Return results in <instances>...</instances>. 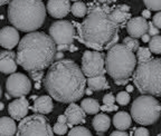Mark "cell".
Instances as JSON below:
<instances>
[{
    "mask_svg": "<svg viewBox=\"0 0 161 136\" xmlns=\"http://www.w3.org/2000/svg\"><path fill=\"white\" fill-rule=\"evenodd\" d=\"M67 124L66 123H59V122H57V123L54 125L53 127V131L55 134H57V135H64V134L67 133Z\"/></svg>",
    "mask_w": 161,
    "mask_h": 136,
    "instance_id": "32",
    "label": "cell"
},
{
    "mask_svg": "<svg viewBox=\"0 0 161 136\" xmlns=\"http://www.w3.org/2000/svg\"><path fill=\"white\" fill-rule=\"evenodd\" d=\"M17 125L14 118L10 117H1L0 118V135L13 136L17 134Z\"/></svg>",
    "mask_w": 161,
    "mask_h": 136,
    "instance_id": "22",
    "label": "cell"
},
{
    "mask_svg": "<svg viewBox=\"0 0 161 136\" xmlns=\"http://www.w3.org/2000/svg\"><path fill=\"white\" fill-rule=\"evenodd\" d=\"M141 38H142V41H143V43H149V41H150V39H151V36L149 35L148 33H146Z\"/></svg>",
    "mask_w": 161,
    "mask_h": 136,
    "instance_id": "42",
    "label": "cell"
},
{
    "mask_svg": "<svg viewBox=\"0 0 161 136\" xmlns=\"http://www.w3.org/2000/svg\"><path fill=\"white\" fill-rule=\"evenodd\" d=\"M63 57H64L63 53H62V51H58L57 50V53H56V56H55V60H59V59H63Z\"/></svg>",
    "mask_w": 161,
    "mask_h": 136,
    "instance_id": "43",
    "label": "cell"
},
{
    "mask_svg": "<svg viewBox=\"0 0 161 136\" xmlns=\"http://www.w3.org/2000/svg\"><path fill=\"white\" fill-rule=\"evenodd\" d=\"M49 36L57 46H70L75 39V28L67 20H58L52 24Z\"/></svg>",
    "mask_w": 161,
    "mask_h": 136,
    "instance_id": "10",
    "label": "cell"
},
{
    "mask_svg": "<svg viewBox=\"0 0 161 136\" xmlns=\"http://www.w3.org/2000/svg\"><path fill=\"white\" fill-rule=\"evenodd\" d=\"M17 54L14 51L0 53V71L3 74H14L17 71Z\"/></svg>",
    "mask_w": 161,
    "mask_h": 136,
    "instance_id": "17",
    "label": "cell"
},
{
    "mask_svg": "<svg viewBox=\"0 0 161 136\" xmlns=\"http://www.w3.org/2000/svg\"><path fill=\"white\" fill-rule=\"evenodd\" d=\"M123 44L125 46H128L129 48H130L131 50L133 51H136L139 49V41H138V38H134V37H126L123 39Z\"/></svg>",
    "mask_w": 161,
    "mask_h": 136,
    "instance_id": "29",
    "label": "cell"
},
{
    "mask_svg": "<svg viewBox=\"0 0 161 136\" xmlns=\"http://www.w3.org/2000/svg\"><path fill=\"white\" fill-rule=\"evenodd\" d=\"M46 9L42 0H11L8 6V19L18 30L31 33L45 23Z\"/></svg>",
    "mask_w": 161,
    "mask_h": 136,
    "instance_id": "4",
    "label": "cell"
},
{
    "mask_svg": "<svg viewBox=\"0 0 161 136\" xmlns=\"http://www.w3.org/2000/svg\"><path fill=\"white\" fill-rule=\"evenodd\" d=\"M111 8L102 3H90L87 15L77 24L78 40L94 50H105L119 41V27L110 17Z\"/></svg>",
    "mask_w": 161,
    "mask_h": 136,
    "instance_id": "2",
    "label": "cell"
},
{
    "mask_svg": "<svg viewBox=\"0 0 161 136\" xmlns=\"http://www.w3.org/2000/svg\"><path fill=\"white\" fill-rule=\"evenodd\" d=\"M111 136H128V133H125V131L119 129V131H114L111 133Z\"/></svg>",
    "mask_w": 161,
    "mask_h": 136,
    "instance_id": "39",
    "label": "cell"
},
{
    "mask_svg": "<svg viewBox=\"0 0 161 136\" xmlns=\"http://www.w3.org/2000/svg\"><path fill=\"white\" fill-rule=\"evenodd\" d=\"M132 124V116L126 112H119L113 117V125L118 129L126 131L131 127Z\"/></svg>",
    "mask_w": 161,
    "mask_h": 136,
    "instance_id": "21",
    "label": "cell"
},
{
    "mask_svg": "<svg viewBox=\"0 0 161 136\" xmlns=\"http://www.w3.org/2000/svg\"><path fill=\"white\" fill-rule=\"evenodd\" d=\"M69 136H91L92 133L90 132V129H87L86 127H83V126H76V127H73L70 129L69 133H68Z\"/></svg>",
    "mask_w": 161,
    "mask_h": 136,
    "instance_id": "28",
    "label": "cell"
},
{
    "mask_svg": "<svg viewBox=\"0 0 161 136\" xmlns=\"http://www.w3.org/2000/svg\"><path fill=\"white\" fill-rule=\"evenodd\" d=\"M126 30L131 37L140 38L148 33V21L144 17L131 18L126 24Z\"/></svg>",
    "mask_w": 161,
    "mask_h": 136,
    "instance_id": "15",
    "label": "cell"
},
{
    "mask_svg": "<svg viewBox=\"0 0 161 136\" xmlns=\"http://www.w3.org/2000/svg\"><path fill=\"white\" fill-rule=\"evenodd\" d=\"M19 44V34L16 27L7 26L0 29V46L6 49H13Z\"/></svg>",
    "mask_w": 161,
    "mask_h": 136,
    "instance_id": "12",
    "label": "cell"
},
{
    "mask_svg": "<svg viewBox=\"0 0 161 136\" xmlns=\"http://www.w3.org/2000/svg\"><path fill=\"white\" fill-rule=\"evenodd\" d=\"M57 122H59V123H66V124H67V117H66L65 114H64V115H59V116H58Z\"/></svg>",
    "mask_w": 161,
    "mask_h": 136,
    "instance_id": "40",
    "label": "cell"
},
{
    "mask_svg": "<svg viewBox=\"0 0 161 136\" xmlns=\"http://www.w3.org/2000/svg\"><path fill=\"white\" fill-rule=\"evenodd\" d=\"M161 114V105L152 95L142 94L131 106L132 118L141 125H152L159 119Z\"/></svg>",
    "mask_w": 161,
    "mask_h": 136,
    "instance_id": "7",
    "label": "cell"
},
{
    "mask_svg": "<svg viewBox=\"0 0 161 136\" xmlns=\"http://www.w3.org/2000/svg\"><path fill=\"white\" fill-rule=\"evenodd\" d=\"M64 114L67 117V125L69 127L85 122V111L82 108V106H78L77 104H75V102L69 103V106L66 108Z\"/></svg>",
    "mask_w": 161,
    "mask_h": 136,
    "instance_id": "16",
    "label": "cell"
},
{
    "mask_svg": "<svg viewBox=\"0 0 161 136\" xmlns=\"http://www.w3.org/2000/svg\"><path fill=\"white\" fill-rule=\"evenodd\" d=\"M93 89L92 88H90V87H88V88H86L85 89V94H87V95H92V93H93Z\"/></svg>",
    "mask_w": 161,
    "mask_h": 136,
    "instance_id": "47",
    "label": "cell"
},
{
    "mask_svg": "<svg viewBox=\"0 0 161 136\" xmlns=\"http://www.w3.org/2000/svg\"><path fill=\"white\" fill-rule=\"evenodd\" d=\"M151 50L148 47H139L136 50V59L139 63H143V61L148 60L151 58Z\"/></svg>",
    "mask_w": 161,
    "mask_h": 136,
    "instance_id": "27",
    "label": "cell"
},
{
    "mask_svg": "<svg viewBox=\"0 0 161 136\" xmlns=\"http://www.w3.org/2000/svg\"><path fill=\"white\" fill-rule=\"evenodd\" d=\"M72 1H74V3H75V1H80V0H72Z\"/></svg>",
    "mask_w": 161,
    "mask_h": 136,
    "instance_id": "51",
    "label": "cell"
},
{
    "mask_svg": "<svg viewBox=\"0 0 161 136\" xmlns=\"http://www.w3.org/2000/svg\"><path fill=\"white\" fill-rule=\"evenodd\" d=\"M6 89L11 97H21L30 93L31 83L27 76L21 73L10 74L6 81Z\"/></svg>",
    "mask_w": 161,
    "mask_h": 136,
    "instance_id": "11",
    "label": "cell"
},
{
    "mask_svg": "<svg viewBox=\"0 0 161 136\" xmlns=\"http://www.w3.org/2000/svg\"><path fill=\"white\" fill-rule=\"evenodd\" d=\"M116 98L114 97L113 94H106L103 97V104H114Z\"/></svg>",
    "mask_w": 161,
    "mask_h": 136,
    "instance_id": "37",
    "label": "cell"
},
{
    "mask_svg": "<svg viewBox=\"0 0 161 136\" xmlns=\"http://www.w3.org/2000/svg\"><path fill=\"white\" fill-rule=\"evenodd\" d=\"M92 125H93L94 129L97 132V134L102 135L104 132H106L108 128H110L111 118L108 115H105L104 113L97 114V115H95L93 121H92Z\"/></svg>",
    "mask_w": 161,
    "mask_h": 136,
    "instance_id": "20",
    "label": "cell"
},
{
    "mask_svg": "<svg viewBox=\"0 0 161 136\" xmlns=\"http://www.w3.org/2000/svg\"><path fill=\"white\" fill-rule=\"evenodd\" d=\"M114 83H115L116 85H126V84L129 83V79H125V81H115Z\"/></svg>",
    "mask_w": 161,
    "mask_h": 136,
    "instance_id": "45",
    "label": "cell"
},
{
    "mask_svg": "<svg viewBox=\"0 0 161 136\" xmlns=\"http://www.w3.org/2000/svg\"><path fill=\"white\" fill-rule=\"evenodd\" d=\"M87 10H88L87 6L84 3H82V1H75V3L70 8V11H72L73 16L77 18L85 17L87 15Z\"/></svg>",
    "mask_w": 161,
    "mask_h": 136,
    "instance_id": "25",
    "label": "cell"
},
{
    "mask_svg": "<svg viewBox=\"0 0 161 136\" xmlns=\"http://www.w3.org/2000/svg\"><path fill=\"white\" fill-rule=\"evenodd\" d=\"M159 135H160V136H161V132H160V133H159Z\"/></svg>",
    "mask_w": 161,
    "mask_h": 136,
    "instance_id": "52",
    "label": "cell"
},
{
    "mask_svg": "<svg viewBox=\"0 0 161 136\" xmlns=\"http://www.w3.org/2000/svg\"><path fill=\"white\" fill-rule=\"evenodd\" d=\"M132 81L141 94L161 97V58H152L139 63Z\"/></svg>",
    "mask_w": 161,
    "mask_h": 136,
    "instance_id": "6",
    "label": "cell"
},
{
    "mask_svg": "<svg viewBox=\"0 0 161 136\" xmlns=\"http://www.w3.org/2000/svg\"><path fill=\"white\" fill-rule=\"evenodd\" d=\"M126 92H129V93H132V92H133V86H131V85L126 86Z\"/></svg>",
    "mask_w": 161,
    "mask_h": 136,
    "instance_id": "48",
    "label": "cell"
},
{
    "mask_svg": "<svg viewBox=\"0 0 161 136\" xmlns=\"http://www.w3.org/2000/svg\"><path fill=\"white\" fill-rule=\"evenodd\" d=\"M152 21H153V24L157 26V27L161 29V11L157 13L156 15L153 16V18H152Z\"/></svg>",
    "mask_w": 161,
    "mask_h": 136,
    "instance_id": "38",
    "label": "cell"
},
{
    "mask_svg": "<svg viewBox=\"0 0 161 136\" xmlns=\"http://www.w3.org/2000/svg\"><path fill=\"white\" fill-rule=\"evenodd\" d=\"M20 136H52L53 128L44 114L35 113L34 115L26 116L18 125L17 134Z\"/></svg>",
    "mask_w": 161,
    "mask_h": 136,
    "instance_id": "8",
    "label": "cell"
},
{
    "mask_svg": "<svg viewBox=\"0 0 161 136\" xmlns=\"http://www.w3.org/2000/svg\"><path fill=\"white\" fill-rule=\"evenodd\" d=\"M1 95H3V91H1V86H0V98H1Z\"/></svg>",
    "mask_w": 161,
    "mask_h": 136,
    "instance_id": "50",
    "label": "cell"
},
{
    "mask_svg": "<svg viewBox=\"0 0 161 136\" xmlns=\"http://www.w3.org/2000/svg\"><path fill=\"white\" fill-rule=\"evenodd\" d=\"M134 135L136 136H149L150 135V132L148 131L144 127H139V128L134 129Z\"/></svg>",
    "mask_w": 161,
    "mask_h": 136,
    "instance_id": "36",
    "label": "cell"
},
{
    "mask_svg": "<svg viewBox=\"0 0 161 136\" xmlns=\"http://www.w3.org/2000/svg\"><path fill=\"white\" fill-rule=\"evenodd\" d=\"M110 17L112 18V20H113L119 27L123 28L124 26H126L128 21L131 19L130 7L126 5H120L114 8H111Z\"/></svg>",
    "mask_w": 161,
    "mask_h": 136,
    "instance_id": "18",
    "label": "cell"
},
{
    "mask_svg": "<svg viewBox=\"0 0 161 136\" xmlns=\"http://www.w3.org/2000/svg\"><path fill=\"white\" fill-rule=\"evenodd\" d=\"M11 0H0V6H3V5H7L9 3Z\"/></svg>",
    "mask_w": 161,
    "mask_h": 136,
    "instance_id": "46",
    "label": "cell"
},
{
    "mask_svg": "<svg viewBox=\"0 0 161 136\" xmlns=\"http://www.w3.org/2000/svg\"><path fill=\"white\" fill-rule=\"evenodd\" d=\"M144 6L153 11H161V0H143Z\"/></svg>",
    "mask_w": 161,
    "mask_h": 136,
    "instance_id": "30",
    "label": "cell"
},
{
    "mask_svg": "<svg viewBox=\"0 0 161 136\" xmlns=\"http://www.w3.org/2000/svg\"><path fill=\"white\" fill-rule=\"evenodd\" d=\"M136 66V57L124 44H115L108 49L105 57L106 73L115 81H125L133 75Z\"/></svg>",
    "mask_w": 161,
    "mask_h": 136,
    "instance_id": "5",
    "label": "cell"
},
{
    "mask_svg": "<svg viewBox=\"0 0 161 136\" xmlns=\"http://www.w3.org/2000/svg\"><path fill=\"white\" fill-rule=\"evenodd\" d=\"M80 106H82V108L85 111L86 114H91V115H95L101 109V106H100V104H98V102L94 98L83 99L82 103H80Z\"/></svg>",
    "mask_w": 161,
    "mask_h": 136,
    "instance_id": "24",
    "label": "cell"
},
{
    "mask_svg": "<svg viewBox=\"0 0 161 136\" xmlns=\"http://www.w3.org/2000/svg\"><path fill=\"white\" fill-rule=\"evenodd\" d=\"M46 8L52 17L60 19L69 13L72 7H70L69 0H48Z\"/></svg>",
    "mask_w": 161,
    "mask_h": 136,
    "instance_id": "14",
    "label": "cell"
},
{
    "mask_svg": "<svg viewBox=\"0 0 161 136\" xmlns=\"http://www.w3.org/2000/svg\"><path fill=\"white\" fill-rule=\"evenodd\" d=\"M57 45L45 33L31 31L18 44L17 63L29 71H44L55 61Z\"/></svg>",
    "mask_w": 161,
    "mask_h": 136,
    "instance_id": "3",
    "label": "cell"
},
{
    "mask_svg": "<svg viewBox=\"0 0 161 136\" xmlns=\"http://www.w3.org/2000/svg\"><path fill=\"white\" fill-rule=\"evenodd\" d=\"M87 86L90 88H92L94 92L97 91H103V89H108L110 85H108V81H106L105 76L100 75V76H94V77H88L87 81Z\"/></svg>",
    "mask_w": 161,
    "mask_h": 136,
    "instance_id": "23",
    "label": "cell"
},
{
    "mask_svg": "<svg viewBox=\"0 0 161 136\" xmlns=\"http://www.w3.org/2000/svg\"><path fill=\"white\" fill-rule=\"evenodd\" d=\"M118 106H115L114 104H104L103 106H101V109L103 112H114L118 111Z\"/></svg>",
    "mask_w": 161,
    "mask_h": 136,
    "instance_id": "35",
    "label": "cell"
},
{
    "mask_svg": "<svg viewBox=\"0 0 161 136\" xmlns=\"http://www.w3.org/2000/svg\"><path fill=\"white\" fill-rule=\"evenodd\" d=\"M29 111V102L24 96L18 97L8 106V113L16 121H21L24 117H26Z\"/></svg>",
    "mask_w": 161,
    "mask_h": 136,
    "instance_id": "13",
    "label": "cell"
},
{
    "mask_svg": "<svg viewBox=\"0 0 161 136\" xmlns=\"http://www.w3.org/2000/svg\"><path fill=\"white\" fill-rule=\"evenodd\" d=\"M142 17H144L146 19H149L151 17V10L150 9H146V10L142 11Z\"/></svg>",
    "mask_w": 161,
    "mask_h": 136,
    "instance_id": "41",
    "label": "cell"
},
{
    "mask_svg": "<svg viewBox=\"0 0 161 136\" xmlns=\"http://www.w3.org/2000/svg\"><path fill=\"white\" fill-rule=\"evenodd\" d=\"M116 102H118L120 105L125 106L130 103V94L129 92H120V93L116 95Z\"/></svg>",
    "mask_w": 161,
    "mask_h": 136,
    "instance_id": "31",
    "label": "cell"
},
{
    "mask_svg": "<svg viewBox=\"0 0 161 136\" xmlns=\"http://www.w3.org/2000/svg\"><path fill=\"white\" fill-rule=\"evenodd\" d=\"M85 75L70 59H59L50 65L44 79L46 91L59 103H74L85 94Z\"/></svg>",
    "mask_w": 161,
    "mask_h": 136,
    "instance_id": "1",
    "label": "cell"
},
{
    "mask_svg": "<svg viewBox=\"0 0 161 136\" xmlns=\"http://www.w3.org/2000/svg\"><path fill=\"white\" fill-rule=\"evenodd\" d=\"M53 97L52 96H39L35 99L34 105L31 106V111L38 114H49L53 111Z\"/></svg>",
    "mask_w": 161,
    "mask_h": 136,
    "instance_id": "19",
    "label": "cell"
},
{
    "mask_svg": "<svg viewBox=\"0 0 161 136\" xmlns=\"http://www.w3.org/2000/svg\"><path fill=\"white\" fill-rule=\"evenodd\" d=\"M149 48L152 54H161V36L156 35L149 41Z\"/></svg>",
    "mask_w": 161,
    "mask_h": 136,
    "instance_id": "26",
    "label": "cell"
},
{
    "mask_svg": "<svg viewBox=\"0 0 161 136\" xmlns=\"http://www.w3.org/2000/svg\"><path fill=\"white\" fill-rule=\"evenodd\" d=\"M3 106H5V105H3V103H0V111H3Z\"/></svg>",
    "mask_w": 161,
    "mask_h": 136,
    "instance_id": "49",
    "label": "cell"
},
{
    "mask_svg": "<svg viewBox=\"0 0 161 136\" xmlns=\"http://www.w3.org/2000/svg\"><path fill=\"white\" fill-rule=\"evenodd\" d=\"M29 75L31 79L35 81V83H40V81L44 77V71H29Z\"/></svg>",
    "mask_w": 161,
    "mask_h": 136,
    "instance_id": "33",
    "label": "cell"
},
{
    "mask_svg": "<svg viewBox=\"0 0 161 136\" xmlns=\"http://www.w3.org/2000/svg\"><path fill=\"white\" fill-rule=\"evenodd\" d=\"M159 28L157 27L156 25L153 24V21H150L148 23V34L152 37V36H156V35H159Z\"/></svg>",
    "mask_w": 161,
    "mask_h": 136,
    "instance_id": "34",
    "label": "cell"
},
{
    "mask_svg": "<svg viewBox=\"0 0 161 136\" xmlns=\"http://www.w3.org/2000/svg\"><path fill=\"white\" fill-rule=\"evenodd\" d=\"M82 71L86 77L104 75L105 57L100 50H86L82 56Z\"/></svg>",
    "mask_w": 161,
    "mask_h": 136,
    "instance_id": "9",
    "label": "cell"
},
{
    "mask_svg": "<svg viewBox=\"0 0 161 136\" xmlns=\"http://www.w3.org/2000/svg\"><path fill=\"white\" fill-rule=\"evenodd\" d=\"M100 3H104V5H110V3H114L115 0H97Z\"/></svg>",
    "mask_w": 161,
    "mask_h": 136,
    "instance_id": "44",
    "label": "cell"
}]
</instances>
